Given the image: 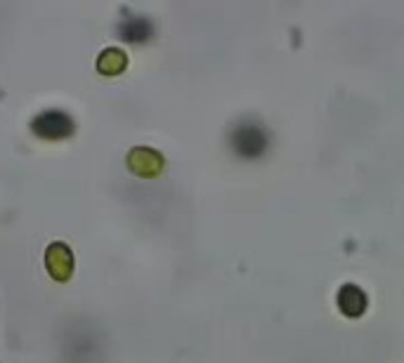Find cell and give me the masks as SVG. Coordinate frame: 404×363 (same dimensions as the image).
Wrapping results in <instances>:
<instances>
[{
	"instance_id": "8992f818",
	"label": "cell",
	"mask_w": 404,
	"mask_h": 363,
	"mask_svg": "<svg viewBox=\"0 0 404 363\" xmlns=\"http://www.w3.org/2000/svg\"><path fill=\"white\" fill-rule=\"evenodd\" d=\"M125 64H128V57H125V52L118 48L102 50L100 59H97V68H100V73H105V76H116V73L123 71Z\"/></svg>"
},
{
	"instance_id": "6da1fadb",
	"label": "cell",
	"mask_w": 404,
	"mask_h": 363,
	"mask_svg": "<svg viewBox=\"0 0 404 363\" xmlns=\"http://www.w3.org/2000/svg\"><path fill=\"white\" fill-rule=\"evenodd\" d=\"M31 130L33 135L43 137V140H67L76 132V123L69 113L50 109L31 120Z\"/></svg>"
},
{
	"instance_id": "3957f363",
	"label": "cell",
	"mask_w": 404,
	"mask_h": 363,
	"mask_svg": "<svg viewBox=\"0 0 404 363\" xmlns=\"http://www.w3.org/2000/svg\"><path fill=\"white\" fill-rule=\"evenodd\" d=\"M45 264H48V272L57 281H67L73 274V255L64 243H50L45 250Z\"/></svg>"
},
{
	"instance_id": "277c9868",
	"label": "cell",
	"mask_w": 404,
	"mask_h": 363,
	"mask_svg": "<svg viewBox=\"0 0 404 363\" xmlns=\"http://www.w3.org/2000/svg\"><path fill=\"white\" fill-rule=\"evenodd\" d=\"M128 165L135 175L154 177V175H159L161 168H164V158H161V153L154 151V149L137 147L128 153Z\"/></svg>"
},
{
	"instance_id": "7a4b0ae2",
	"label": "cell",
	"mask_w": 404,
	"mask_h": 363,
	"mask_svg": "<svg viewBox=\"0 0 404 363\" xmlns=\"http://www.w3.org/2000/svg\"><path fill=\"white\" fill-rule=\"evenodd\" d=\"M267 137H265L263 128H258L256 123H239L232 132V147L239 156L253 158V156H261Z\"/></svg>"
},
{
	"instance_id": "5b68a950",
	"label": "cell",
	"mask_w": 404,
	"mask_h": 363,
	"mask_svg": "<svg viewBox=\"0 0 404 363\" xmlns=\"http://www.w3.org/2000/svg\"><path fill=\"white\" fill-rule=\"evenodd\" d=\"M154 33V24L147 17H125L118 24V36L128 43H144Z\"/></svg>"
}]
</instances>
